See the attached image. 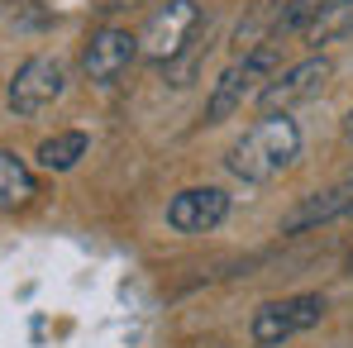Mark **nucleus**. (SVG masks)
<instances>
[{"mask_svg": "<svg viewBox=\"0 0 353 348\" xmlns=\"http://www.w3.org/2000/svg\"><path fill=\"white\" fill-rule=\"evenodd\" d=\"M86 148H91V139H86L81 129L53 134V139L39 143V167H48V172H72V167L86 158Z\"/></svg>", "mask_w": 353, "mask_h": 348, "instance_id": "obj_10", "label": "nucleus"}, {"mask_svg": "<svg viewBox=\"0 0 353 348\" xmlns=\"http://www.w3.org/2000/svg\"><path fill=\"white\" fill-rule=\"evenodd\" d=\"M330 76H334V62L330 58H305V62H292L287 72H272L268 76V86L258 91V110L263 115H287L296 105H305V101H315L325 86H330Z\"/></svg>", "mask_w": 353, "mask_h": 348, "instance_id": "obj_5", "label": "nucleus"}, {"mask_svg": "<svg viewBox=\"0 0 353 348\" xmlns=\"http://www.w3.org/2000/svg\"><path fill=\"white\" fill-rule=\"evenodd\" d=\"M344 143L353 148V110H349V119H344Z\"/></svg>", "mask_w": 353, "mask_h": 348, "instance_id": "obj_14", "label": "nucleus"}, {"mask_svg": "<svg viewBox=\"0 0 353 348\" xmlns=\"http://www.w3.org/2000/svg\"><path fill=\"white\" fill-rule=\"evenodd\" d=\"M353 34V0H330L320 14H315V24L305 29V39H310V48H325V43H339V39H349Z\"/></svg>", "mask_w": 353, "mask_h": 348, "instance_id": "obj_11", "label": "nucleus"}, {"mask_svg": "<svg viewBox=\"0 0 353 348\" xmlns=\"http://www.w3.org/2000/svg\"><path fill=\"white\" fill-rule=\"evenodd\" d=\"M134 58H139V39L129 29H119V24H105V29L91 34V43L81 53V67H86V76L96 86H115Z\"/></svg>", "mask_w": 353, "mask_h": 348, "instance_id": "obj_7", "label": "nucleus"}, {"mask_svg": "<svg viewBox=\"0 0 353 348\" xmlns=\"http://www.w3.org/2000/svg\"><path fill=\"white\" fill-rule=\"evenodd\" d=\"M110 5H129V0H110Z\"/></svg>", "mask_w": 353, "mask_h": 348, "instance_id": "obj_15", "label": "nucleus"}, {"mask_svg": "<svg viewBox=\"0 0 353 348\" xmlns=\"http://www.w3.org/2000/svg\"><path fill=\"white\" fill-rule=\"evenodd\" d=\"M230 215V196L220 186H186L168 201V225L176 234H210L225 225Z\"/></svg>", "mask_w": 353, "mask_h": 348, "instance_id": "obj_8", "label": "nucleus"}, {"mask_svg": "<svg viewBox=\"0 0 353 348\" xmlns=\"http://www.w3.org/2000/svg\"><path fill=\"white\" fill-rule=\"evenodd\" d=\"M29 196H34V172L24 167V158L0 148V210L29 205Z\"/></svg>", "mask_w": 353, "mask_h": 348, "instance_id": "obj_12", "label": "nucleus"}, {"mask_svg": "<svg viewBox=\"0 0 353 348\" xmlns=\"http://www.w3.org/2000/svg\"><path fill=\"white\" fill-rule=\"evenodd\" d=\"M277 58H282V43H258V48L239 53V58L220 72L215 91H210V101H205V124H225V119L248 101V91H253L258 81L268 86V76L277 72Z\"/></svg>", "mask_w": 353, "mask_h": 348, "instance_id": "obj_2", "label": "nucleus"}, {"mask_svg": "<svg viewBox=\"0 0 353 348\" xmlns=\"http://www.w3.org/2000/svg\"><path fill=\"white\" fill-rule=\"evenodd\" d=\"M349 215H353V210H349Z\"/></svg>", "mask_w": 353, "mask_h": 348, "instance_id": "obj_17", "label": "nucleus"}, {"mask_svg": "<svg viewBox=\"0 0 353 348\" xmlns=\"http://www.w3.org/2000/svg\"><path fill=\"white\" fill-rule=\"evenodd\" d=\"M196 29H201V5L196 0H163L148 14L143 34H134L139 39V58L153 62V67H172L186 53V43L196 39Z\"/></svg>", "mask_w": 353, "mask_h": 348, "instance_id": "obj_3", "label": "nucleus"}, {"mask_svg": "<svg viewBox=\"0 0 353 348\" xmlns=\"http://www.w3.org/2000/svg\"><path fill=\"white\" fill-rule=\"evenodd\" d=\"M325 296H287V300H268V305H258L253 310V325H248V334H253V344L258 348H282L287 339L296 334H305V329H315L320 320H325Z\"/></svg>", "mask_w": 353, "mask_h": 348, "instance_id": "obj_4", "label": "nucleus"}, {"mask_svg": "<svg viewBox=\"0 0 353 348\" xmlns=\"http://www.w3.org/2000/svg\"><path fill=\"white\" fill-rule=\"evenodd\" d=\"M62 91H67V67H62V58L39 53V58L19 62V72L10 76V110L14 115H39V110H48L58 101Z\"/></svg>", "mask_w": 353, "mask_h": 348, "instance_id": "obj_6", "label": "nucleus"}, {"mask_svg": "<svg viewBox=\"0 0 353 348\" xmlns=\"http://www.w3.org/2000/svg\"><path fill=\"white\" fill-rule=\"evenodd\" d=\"M325 5H330V0H282V10H277V24H272V39L282 43L287 34H305Z\"/></svg>", "mask_w": 353, "mask_h": 348, "instance_id": "obj_13", "label": "nucleus"}, {"mask_svg": "<svg viewBox=\"0 0 353 348\" xmlns=\"http://www.w3.org/2000/svg\"><path fill=\"white\" fill-rule=\"evenodd\" d=\"M349 210H353V176L339 181V186H330V191H320V196H305L292 215L282 220V234H301V229H315V225H330V220H339V215H349Z\"/></svg>", "mask_w": 353, "mask_h": 348, "instance_id": "obj_9", "label": "nucleus"}, {"mask_svg": "<svg viewBox=\"0 0 353 348\" xmlns=\"http://www.w3.org/2000/svg\"><path fill=\"white\" fill-rule=\"evenodd\" d=\"M296 158H301V124L292 115H263L225 153V167L248 186H268L282 172H292Z\"/></svg>", "mask_w": 353, "mask_h": 348, "instance_id": "obj_1", "label": "nucleus"}, {"mask_svg": "<svg viewBox=\"0 0 353 348\" xmlns=\"http://www.w3.org/2000/svg\"><path fill=\"white\" fill-rule=\"evenodd\" d=\"M349 267H353V258H349Z\"/></svg>", "mask_w": 353, "mask_h": 348, "instance_id": "obj_16", "label": "nucleus"}]
</instances>
